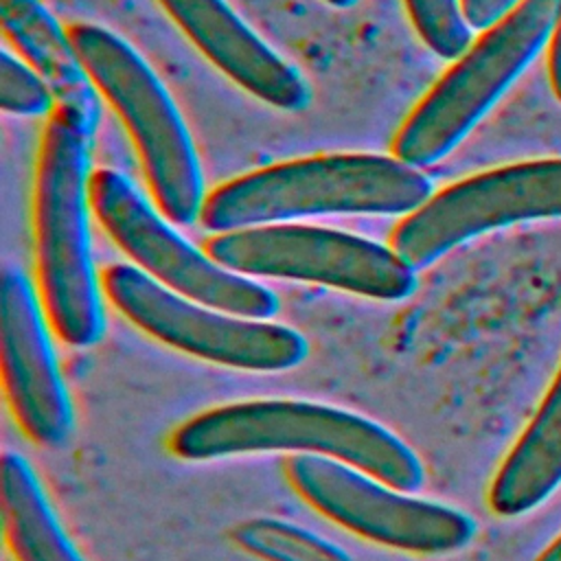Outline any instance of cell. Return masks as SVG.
Listing matches in <instances>:
<instances>
[{
    "mask_svg": "<svg viewBox=\"0 0 561 561\" xmlns=\"http://www.w3.org/2000/svg\"><path fill=\"white\" fill-rule=\"evenodd\" d=\"M169 447L184 460L261 451L324 456L408 493L425 480L414 449L388 427L342 408L300 399H252L204 410L171 434Z\"/></svg>",
    "mask_w": 561,
    "mask_h": 561,
    "instance_id": "1",
    "label": "cell"
},
{
    "mask_svg": "<svg viewBox=\"0 0 561 561\" xmlns=\"http://www.w3.org/2000/svg\"><path fill=\"white\" fill-rule=\"evenodd\" d=\"M432 193V180L397 156L318 153L221 182L206 193L199 219L228 232L316 215H408Z\"/></svg>",
    "mask_w": 561,
    "mask_h": 561,
    "instance_id": "2",
    "label": "cell"
},
{
    "mask_svg": "<svg viewBox=\"0 0 561 561\" xmlns=\"http://www.w3.org/2000/svg\"><path fill=\"white\" fill-rule=\"evenodd\" d=\"M90 140L75 116L55 107L33 191L39 296L55 333L81 348L96 344L107 327L90 237Z\"/></svg>",
    "mask_w": 561,
    "mask_h": 561,
    "instance_id": "3",
    "label": "cell"
},
{
    "mask_svg": "<svg viewBox=\"0 0 561 561\" xmlns=\"http://www.w3.org/2000/svg\"><path fill=\"white\" fill-rule=\"evenodd\" d=\"M72 44L99 94L127 127L160 213L180 226L202 217L204 175L184 118L149 64L105 26L77 22Z\"/></svg>",
    "mask_w": 561,
    "mask_h": 561,
    "instance_id": "4",
    "label": "cell"
},
{
    "mask_svg": "<svg viewBox=\"0 0 561 561\" xmlns=\"http://www.w3.org/2000/svg\"><path fill=\"white\" fill-rule=\"evenodd\" d=\"M561 0H522L443 72L403 118L392 156L423 169L443 160L552 35Z\"/></svg>",
    "mask_w": 561,
    "mask_h": 561,
    "instance_id": "5",
    "label": "cell"
},
{
    "mask_svg": "<svg viewBox=\"0 0 561 561\" xmlns=\"http://www.w3.org/2000/svg\"><path fill=\"white\" fill-rule=\"evenodd\" d=\"M206 254L243 276L318 283L375 300H403L416 289V270L392 245L327 226L228 230L206 243Z\"/></svg>",
    "mask_w": 561,
    "mask_h": 561,
    "instance_id": "6",
    "label": "cell"
},
{
    "mask_svg": "<svg viewBox=\"0 0 561 561\" xmlns=\"http://www.w3.org/2000/svg\"><path fill=\"white\" fill-rule=\"evenodd\" d=\"M90 204L118 248L167 289L243 318L270 320L278 313L280 302L272 289L191 245L127 175L92 171Z\"/></svg>",
    "mask_w": 561,
    "mask_h": 561,
    "instance_id": "7",
    "label": "cell"
},
{
    "mask_svg": "<svg viewBox=\"0 0 561 561\" xmlns=\"http://www.w3.org/2000/svg\"><path fill=\"white\" fill-rule=\"evenodd\" d=\"M110 302L151 337L221 366L289 370L309 355L307 337L285 324L243 318L175 294L129 263L103 274Z\"/></svg>",
    "mask_w": 561,
    "mask_h": 561,
    "instance_id": "8",
    "label": "cell"
},
{
    "mask_svg": "<svg viewBox=\"0 0 561 561\" xmlns=\"http://www.w3.org/2000/svg\"><path fill=\"white\" fill-rule=\"evenodd\" d=\"M287 478L324 517L388 548L447 554L462 550L476 535V522L460 508L412 497L333 458L298 454L287 462Z\"/></svg>",
    "mask_w": 561,
    "mask_h": 561,
    "instance_id": "9",
    "label": "cell"
},
{
    "mask_svg": "<svg viewBox=\"0 0 561 561\" xmlns=\"http://www.w3.org/2000/svg\"><path fill=\"white\" fill-rule=\"evenodd\" d=\"M541 217H561V160L519 162L454 182L408 213L390 245L423 270L482 232Z\"/></svg>",
    "mask_w": 561,
    "mask_h": 561,
    "instance_id": "10",
    "label": "cell"
},
{
    "mask_svg": "<svg viewBox=\"0 0 561 561\" xmlns=\"http://www.w3.org/2000/svg\"><path fill=\"white\" fill-rule=\"evenodd\" d=\"M31 278L15 265L0 274V355L13 416L31 440L57 447L75 430L72 397Z\"/></svg>",
    "mask_w": 561,
    "mask_h": 561,
    "instance_id": "11",
    "label": "cell"
},
{
    "mask_svg": "<svg viewBox=\"0 0 561 561\" xmlns=\"http://www.w3.org/2000/svg\"><path fill=\"white\" fill-rule=\"evenodd\" d=\"M199 53L239 88L285 112L305 110L311 92L298 68L274 53L226 0H158Z\"/></svg>",
    "mask_w": 561,
    "mask_h": 561,
    "instance_id": "12",
    "label": "cell"
},
{
    "mask_svg": "<svg viewBox=\"0 0 561 561\" xmlns=\"http://www.w3.org/2000/svg\"><path fill=\"white\" fill-rule=\"evenodd\" d=\"M0 26L22 61L48 83L57 110L75 116L92 136L101 118V94L70 33L42 0H0Z\"/></svg>",
    "mask_w": 561,
    "mask_h": 561,
    "instance_id": "13",
    "label": "cell"
},
{
    "mask_svg": "<svg viewBox=\"0 0 561 561\" xmlns=\"http://www.w3.org/2000/svg\"><path fill=\"white\" fill-rule=\"evenodd\" d=\"M561 484V368L539 410L500 465L489 504L495 515L517 517L546 502Z\"/></svg>",
    "mask_w": 561,
    "mask_h": 561,
    "instance_id": "14",
    "label": "cell"
},
{
    "mask_svg": "<svg viewBox=\"0 0 561 561\" xmlns=\"http://www.w3.org/2000/svg\"><path fill=\"white\" fill-rule=\"evenodd\" d=\"M0 502L18 561H85L64 530L37 471L18 451H7L0 460Z\"/></svg>",
    "mask_w": 561,
    "mask_h": 561,
    "instance_id": "15",
    "label": "cell"
},
{
    "mask_svg": "<svg viewBox=\"0 0 561 561\" xmlns=\"http://www.w3.org/2000/svg\"><path fill=\"white\" fill-rule=\"evenodd\" d=\"M237 539L270 561H348V557L324 539L296 528L294 524L259 519L243 524Z\"/></svg>",
    "mask_w": 561,
    "mask_h": 561,
    "instance_id": "16",
    "label": "cell"
},
{
    "mask_svg": "<svg viewBox=\"0 0 561 561\" xmlns=\"http://www.w3.org/2000/svg\"><path fill=\"white\" fill-rule=\"evenodd\" d=\"M423 44L443 59H458L471 44L460 0H403Z\"/></svg>",
    "mask_w": 561,
    "mask_h": 561,
    "instance_id": "17",
    "label": "cell"
},
{
    "mask_svg": "<svg viewBox=\"0 0 561 561\" xmlns=\"http://www.w3.org/2000/svg\"><path fill=\"white\" fill-rule=\"evenodd\" d=\"M0 107L20 116H39L57 107L48 83L9 50L0 53Z\"/></svg>",
    "mask_w": 561,
    "mask_h": 561,
    "instance_id": "18",
    "label": "cell"
},
{
    "mask_svg": "<svg viewBox=\"0 0 561 561\" xmlns=\"http://www.w3.org/2000/svg\"><path fill=\"white\" fill-rule=\"evenodd\" d=\"M522 0H460L462 15L471 28L484 31Z\"/></svg>",
    "mask_w": 561,
    "mask_h": 561,
    "instance_id": "19",
    "label": "cell"
},
{
    "mask_svg": "<svg viewBox=\"0 0 561 561\" xmlns=\"http://www.w3.org/2000/svg\"><path fill=\"white\" fill-rule=\"evenodd\" d=\"M548 66H550V81H552V90H554L557 99L561 101V9H559L557 26H554V31H552Z\"/></svg>",
    "mask_w": 561,
    "mask_h": 561,
    "instance_id": "20",
    "label": "cell"
},
{
    "mask_svg": "<svg viewBox=\"0 0 561 561\" xmlns=\"http://www.w3.org/2000/svg\"><path fill=\"white\" fill-rule=\"evenodd\" d=\"M535 561H561V535Z\"/></svg>",
    "mask_w": 561,
    "mask_h": 561,
    "instance_id": "21",
    "label": "cell"
},
{
    "mask_svg": "<svg viewBox=\"0 0 561 561\" xmlns=\"http://www.w3.org/2000/svg\"><path fill=\"white\" fill-rule=\"evenodd\" d=\"M329 2L331 7H337V9H346V7H353L357 0H324Z\"/></svg>",
    "mask_w": 561,
    "mask_h": 561,
    "instance_id": "22",
    "label": "cell"
}]
</instances>
